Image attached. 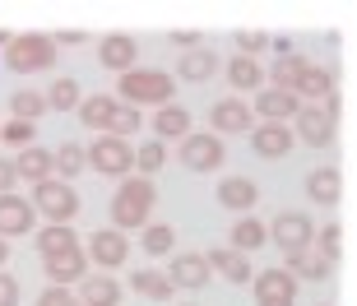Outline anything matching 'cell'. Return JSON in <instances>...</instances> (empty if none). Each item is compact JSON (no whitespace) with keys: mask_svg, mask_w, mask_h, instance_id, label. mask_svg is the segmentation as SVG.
Wrapping results in <instances>:
<instances>
[{"mask_svg":"<svg viewBox=\"0 0 357 306\" xmlns=\"http://www.w3.org/2000/svg\"><path fill=\"white\" fill-rule=\"evenodd\" d=\"M153 204H158V186L149 176H126L112 195V227L116 232H135V227L153 223Z\"/></svg>","mask_w":357,"mask_h":306,"instance_id":"6da1fadb","label":"cell"},{"mask_svg":"<svg viewBox=\"0 0 357 306\" xmlns=\"http://www.w3.org/2000/svg\"><path fill=\"white\" fill-rule=\"evenodd\" d=\"M116 102H126V107H135V112H144V107H153V112H158V107H167L172 102V75H167V70H149V66H135V70H126V75H121L116 79Z\"/></svg>","mask_w":357,"mask_h":306,"instance_id":"7a4b0ae2","label":"cell"},{"mask_svg":"<svg viewBox=\"0 0 357 306\" xmlns=\"http://www.w3.org/2000/svg\"><path fill=\"white\" fill-rule=\"evenodd\" d=\"M5 66L14 75H47L56 66V42L52 33H14L5 47Z\"/></svg>","mask_w":357,"mask_h":306,"instance_id":"3957f363","label":"cell"},{"mask_svg":"<svg viewBox=\"0 0 357 306\" xmlns=\"http://www.w3.org/2000/svg\"><path fill=\"white\" fill-rule=\"evenodd\" d=\"M33 213L38 218H47V223H61V227H75V218H79V195H75V186L70 181H42V186H33Z\"/></svg>","mask_w":357,"mask_h":306,"instance_id":"277c9868","label":"cell"},{"mask_svg":"<svg viewBox=\"0 0 357 306\" xmlns=\"http://www.w3.org/2000/svg\"><path fill=\"white\" fill-rule=\"evenodd\" d=\"M84 158H89L93 172L116 176V181H126V176L135 172V148H130V139H116V135H98V139L84 148Z\"/></svg>","mask_w":357,"mask_h":306,"instance_id":"5b68a950","label":"cell"},{"mask_svg":"<svg viewBox=\"0 0 357 306\" xmlns=\"http://www.w3.org/2000/svg\"><path fill=\"white\" fill-rule=\"evenodd\" d=\"M176 162H181L185 172H218L227 162V148L213 130H190L181 139V148H176Z\"/></svg>","mask_w":357,"mask_h":306,"instance_id":"8992f818","label":"cell"},{"mask_svg":"<svg viewBox=\"0 0 357 306\" xmlns=\"http://www.w3.org/2000/svg\"><path fill=\"white\" fill-rule=\"evenodd\" d=\"M269 241H274L278 251L288 255V251H306L311 241H316V223H311V213L302 209H278V218L265 227Z\"/></svg>","mask_w":357,"mask_h":306,"instance_id":"52a82bcc","label":"cell"},{"mask_svg":"<svg viewBox=\"0 0 357 306\" xmlns=\"http://www.w3.org/2000/svg\"><path fill=\"white\" fill-rule=\"evenodd\" d=\"M84 260L98 269H121L130 260V237L116 232V227H98L89 241H84Z\"/></svg>","mask_w":357,"mask_h":306,"instance_id":"ba28073f","label":"cell"},{"mask_svg":"<svg viewBox=\"0 0 357 306\" xmlns=\"http://www.w3.org/2000/svg\"><path fill=\"white\" fill-rule=\"evenodd\" d=\"M251 283H255V306H297V279L283 265L251 274Z\"/></svg>","mask_w":357,"mask_h":306,"instance_id":"9c48e42d","label":"cell"},{"mask_svg":"<svg viewBox=\"0 0 357 306\" xmlns=\"http://www.w3.org/2000/svg\"><path fill=\"white\" fill-rule=\"evenodd\" d=\"M297 130H292V139H302V144H311V148H330L334 144V135H339V121L330 116V112H320V107H306L302 102V112H297Z\"/></svg>","mask_w":357,"mask_h":306,"instance_id":"30bf717a","label":"cell"},{"mask_svg":"<svg viewBox=\"0 0 357 306\" xmlns=\"http://www.w3.org/2000/svg\"><path fill=\"white\" fill-rule=\"evenodd\" d=\"M209 125H213V135L223 139V135H246V125H255V112H251V102L246 98H218V102L209 107Z\"/></svg>","mask_w":357,"mask_h":306,"instance_id":"8fae6325","label":"cell"},{"mask_svg":"<svg viewBox=\"0 0 357 306\" xmlns=\"http://www.w3.org/2000/svg\"><path fill=\"white\" fill-rule=\"evenodd\" d=\"M251 112H255L260 121H269V125H288V121L302 112V98L288 93V89H269V84H265V89L255 93Z\"/></svg>","mask_w":357,"mask_h":306,"instance_id":"7c38bea8","label":"cell"},{"mask_svg":"<svg viewBox=\"0 0 357 306\" xmlns=\"http://www.w3.org/2000/svg\"><path fill=\"white\" fill-rule=\"evenodd\" d=\"M98 66H107L121 79L126 70L139 66V42H135L130 33H107V38L98 42Z\"/></svg>","mask_w":357,"mask_h":306,"instance_id":"4fadbf2b","label":"cell"},{"mask_svg":"<svg viewBox=\"0 0 357 306\" xmlns=\"http://www.w3.org/2000/svg\"><path fill=\"white\" fill-rule=\"evenodd\" d=\"M42 274L52 279V288H75V283L89 274L84 246H70V251H61V255H47V260H42Z\"/></svg>","mask_w":357,"mask_h":306,"instance_id":"5bb4252c","label":"cell"},{"mask_svg":"<svg viewBox=\"0 0 357 306\" xmlns=\"http://www.w3.org/2000/svg\"><path fill=\"white\" fill-rule=\"evenodd\" d=\"M33 223H38V213H33V204H28L19 190H14V195H0V241L28 237Z\"/></svg>","mask_w":357,"mask_h":306,"instance_id":"9a60e30c","label":"cell"},{"mask_svg":"<svg viewBox=\"0 0 357 306\" xmlns=\"http://www.w3.org/2000/svg\"><path fill=\"white\" fill-rule=\"evenodd\" d=\"M292 144H297V139H292V125H269V121L251 125V148L269 162H283L292 153Z\"/></svg>","mask_w":357,"mask_h":306,"instance_id":"2e32d148","label":"cell"},{"mask_svg":"<svg viewBox=\"0 0 357 306\" xmlns=\"http://www.w3.org/2000/svg\"><path fill=\"white\" fill-rule=\"evenodd\" d=\"M167 283H172V288H185V293H199V288H209V265H204V255H199V251L172 255Z\"/></svg>","mask_w":357,"mask_h":306,"instance_id":"e0dca14e","label":"cell"},{"mask_svg":"<svg viewBox=\"0 0 357 306\" xmlns=\"http://www.w3.org/2000/svg\"><path fill=\"white\" fill-rule=\"evenodd\" d=\"M75 288H79V293H75L79 306H121V297H126V288H121L112 274H84Z\"/></svg>","mask_w":357,"mask_h":306,"instance_id":"ac0fdd59","label":"cell"},{"mask_svg":"<svg viewBox=\"0 0 357 306\" xmlns=\"http://www.w3.org/2000/svg\"><path fill=\"white\" fill-rule=\"evenodd\" d=\"M218 204L232 213H251L260 204V186H255L251 176H223L218 181Z\"/></svg>","mask_w":357,"mask_h":306,"instance_id":"d6986e66","label":"cell"},{"mask_svg":"<svg viewBox=\"0 0 357 306\" xmlns=\"http://www.w3.org/2000/svg\"><path fill=\"white\" fill-rule=\"evenodd\" d=\"M306 200H316V204H339V200H344V172H339L334 162H320L316 172L306 176Z\"/></svg>","mask_w":357,"mask_h":306,"instance_id":"ffe728a7","label":"cell"},{"mask_svg":"<svg viewBox=\"0 0 357 306\" xmlns=\"http://www.w3.org/2000/svg\"><path fill=\"white\" fill-rule=\"evenodd\" d=\"M149 130H153V139H158V144H167V139H176V144H181L185 135H190V112H185V107H176V102H167V107H158V112H153Z\"/></svg>","mask_w":357,"mask_h":306,"instance_id":"44dd1931","label":"cell"},{"mask_svg":"<svg viewBox=\"0 0 357 306\" xmlns=\"http://www.w3.org/2000/svg\"><path fill=\"white\" fill-rule=\"evenodd\" d=\"M204 265H209V274H223L227 283H246L255 274L251 260H246L241 251H232V246H213V251L204 255Z\"/></svg>","mask_w":357,"mask_h":306,"instance_id":"7402d4cb","label":"cell"},{"mask_svg":"<svg viewBox=\"0 0 357 306\" xmlns=\"http://www.w3.org/2000/svg\"><path fill=\"white\" fill-rule=\"evenodd\" d=\"M14 172H19V181H28V186H42V181H52V148H38L28 144L19 148V158H14Z\"/></svg>","mask_w":357,"mask_h":306,"instance_id":"603a6c76","label":"cell"},{"mask_svg":"<svg viewBox=\"0 0 357 306\" xmlns=\"http://www.w3.org/2000/svg\"><path fill=\"white\" fill-rule=\"evenodd\" d=\"M223 75H227V89H241V93H260L265 89V66L251 61V56H232L223 66Z\"/></svg>","mask_w":357,"mask_h":306,"instance_id":"cb8c5ba5","label":"cell"},{"mask_svg":"<svg viewBox=\"0 0 357 306\" xmlns=\"http://www.w3.org/2000/svg\"><path fill=\"white\" fill-rule=\"evenodd\" d=\"M213 75H218V52H209V47L181 52V61H176V79H185V84H209Z\"/></svg>","mask_w":357,"mask_h":306,"instance_id":"d4e9b609","label":"cell"},{"mask_svg":"<svg viewBox=\"0 0 357 306\" xmlns=\"http://www.w3.org/2000/svg\"><path fill=\"white\" fill-rule=\"evenodd\" d=\"M306 66H311V61H306L302 52H283V56H274V66L265 70V84H269V89H288V93H292Z\"/></svg>","mask_w":357,"mask_h":306,"instance_id":"484cf974","label":"cell"},{"mask_svg":"<svg viewBox=\"0 0 357 306\" xmlns=\"http://www.w3.org/2000/svg\"><path fill=\"white\" fill-rule=\"evenodd\" d=\"M112 112H116V93H93V98H79V107H75L79 125H89V130H98V135H107V121H112Z\"/></svg>","mask_w":357,"mask_h":306,"instance_id":"4316f807","label":"cell"},{"mask_svg":"<svg viewBox=\"0 0 357 306\" xmlns=\"http://www.w3.org/2000/svg\"><path fill=\"white\" fill-rule=\"evenodd\" d=\"M292 93L302 98L306 107H316V102H325V98L334 93V70L306 66V70H302V79H297V89H292Z\"/></svg>","mask_w":357,"mask_h":306,"instance_id":"83f0119b","label":"cell"},{"mask_svg":"<svg viewBox=\"0 0 357 306\" xmlns=\"http://www.w3.org/2000/svg\"><path fill=\"white\" fill-rule=\"evenodd\" d=\"M227 246H232V251H241V255H251V251H260V246H265L269 241V232H265V223H260V218H251V213H241L237 223H232V232H227Z\"/></svg>","mask_w":357,"mask_h":306,"instance_id":"f1b7e54d","label":"cell"},{"mask_svg":"<svg viewBox=\"0 0 357 306\" xmlns=\"http://www.w3.org/2000/svg\"><path fill=\"white\" fill-rule=\"evenodd\" d=\"M283 269H288L292 279H311V283L330 279V265L316 255V246H306V251H288V255H283Z\"/></svg>","mask_w":357,"mask_h":306,"instance_id":"f546056e","label":"cell"},{"mask_svg":"<svg viewBox=\"0 0 357 306\" xmlns=\"http://www.w3.org/2000/svg\"><path fill=\"white\" fill-rule=\"evenodd\" d=\"M130 288L139 297H149V302H172V293H176L162 269H135V274H130Z\"/></svg>","mask_w":357,"mask_h":306,"instance_id":"4dcf8cb0","label":"cell"},{"mask_svg":"<svg viewBox=\"0 0 357 306\" xmlns=\"http://www.w3.org/2000/svg\"><path fill=\"white\" fill-rule=\"evenodd\" d=\"M33 241H38V255L47 260V255H61V251H70V246H79V232H75V227H61V223H47Z\"/></svg>","mask_w":357,"mask_h":306,"instance_id":"1f68e13d","label":"cell"},{"mask_svg":"<svg viewBox=\"0 0 357 306\" xmlns=\"http://www.w3.org/2000/svg\"><path fill=\"white\" fill-rule=\"evenodd\" d=\"M84 167H89L84 144H61V148H52V172H56V181H75Z\"/></svg>","mask_w":357,"mask_h":306,"instance_id":"d6a6232c","label":"cell"},{"mask_svg":"<svg viewBox=\"0 0 357 306\" xmlns=\"http://www.w3.org/2000/svg\"><path fill=\"white\" fill-rule=\"evenodd\" d=\"M10 112H14V121L38 125V121L47 116V98H42L38 89H14V93H10Z\"/></svg>","mask_w":357,"mask_h":306,"instance_id":"836d02e7","label":"cell"},{"mask_svg":"<svg viewBox=\"0 0 357 306\" xmlns=\"http://www.w3.org/2000/svg\"><path fill=\"white\" fill-rule=\"evenodd\" d=\"M47 112H75V107H79V79H70V75H61V79H52L47 84Z\"/></svg>","mask_w":357,"mask_h":306,"instance_id":"e575fe53","label":"cell"},{"mask_svg":"<svg viewBox=\"0 0 357 306\" xmlns=\"http://www.w3.org/2000/svg\"><path fill=\"white\" fill-rule=\"evenodd\" d=\"M311 246H316V255L334 269L339 260H344V223H325L316 232V241H311Z\"/></svg>","mask_w":357,"mask_h":306,"instance_id":"d590c367","label":"cell"},{"mask_svg":"<svg viewBox=\"0 0 357 306\" xmlns=\"http://www.w3.org/2000/svg\"><path fill=\"white\" fill-rule=\"evenodd\" d=\"M162 167H167V144L144 139V144L135 148V176H149L153 181V172H162Z\"/></svg>","mask_w":357,"mask_h":306,"instance_id":"8d00e7d4","label":"cell"},{"mask_svg":"<svg viewBox=\"0 0 357 306\" xmlns=\"http://www.w3.org/2000/svg\"><path fill=\"white\" fill-rule=\"evenodd\" d=\"M139 232H144L139 246H144L149 255H172V246H176V227L172 223H144Z\"/></svg>","mask_w":357,"mask_h":306,"instance_id":"74e56055","label":"cell"},{"mask_svg":"<svg viewBox=\"0 0 357 306\" xmlns=\"http://www.w3.org/2000/svg\"><path fill=\"white\" fill-rule=\"evenodd\" d=\"M38 139V125H28V121H0V144H10V148H28Z\"/></svg>","mask_w":357,"mask_h":306,"instance_id":"f35d334b","label":"cell"},{"mask_svg":"<svg viewBox=\"0 0 357 306\" xmlns=\"http://www.w3.org/2000/svg\"><path fill=\"white\" fill-rule=\"evenodd\" d=\"M144 125V112H135V107L116 102V112H112V121H107V135H116V139H126L130 130H139Z\"/></svg>","mask_w":357,"mask_h":306,"instance_id":"ab89813d","label":"cell"},{"mask_svg":"<svg viewBox=\"0 0 357 306\" xmlns=\"http://www.w3.org/2000/svg\"><path fill=\"white\" fill-rule=\"evenodd\" d=\"M38 306H79V297H75V288H42L38 293Z\"/></svg>","mask_w":357,"mask_h":306,"instance_id":"60d3db41","label":"cell"},{"mask_svg":"<svg viewBox=\"0 0 357 306\" xmlns=\"http://www.w3.org/2000/svg\"><path fill=\"white\" fill-rule=\"evenodd\" d=\"M232 42H237V56H251V61H255V52H260V47H269L265 33H246V28H241Z\"/></svg>","mask_w":357,"mask_h":306,"instance_id":"b9f144b4","label":"cell"},{"mask_svg":"<svg viewBox=\"0 0 357 306\" xmlns=\"http://www.w3.org/2000/svg\"><path fill=\"white\" fill-rule=\"evenodd\" d=\"M172 42H176V47H185V52H199V47H209V42H204V33H195V28H176Z\"/></svg>","mask_w":357,"mask_h":306,"instance_id":"7bdbcfd3","label":"cell"},{"mask_svg":"<svg viewBox=\"0 0 357 306\" xmlns=\"http://www.w3.org/2000/svg\"><path fill=\"white\" fill-rule=\"evenodd\" d=\"M0 306H19V279L0 269Z\"/></svg>","mask_w":357,"mask_h":306,"instance_id":"ee69618b","label":"cell"},{"mask_svg":"<svg viewBox=\"0 0 357 306\" xmlns=\"http://www.w3.org/2000/svg\"><path fill=\"white\" fill-rule=\"evenodd\" d=\"M19 186V172H14V158H0V195H14Z\"/></svg>","mask_w":357,"mask_h":306,"instance_id":"f6af8a7d","label":"cell"},{"mask_svg":"<svg viewBox=\"0 0 357 306\" xmlns=\"http://www.w3.org/2000/svg\"><path fill=\"white\" fill-rule=\"evenodd\" d=\"M56 47H61V42H66V47H84V42H89V33H79V28H66V33H61V38H52Z\"/></svg>","mask_w":357,"mask_h":306,"instance_id":"bcb514c9","label":"cell"},{"mask_svg":"<svg viewBox=\"0 0 357 306\" xmlns=\"http://www.w3.org/2000/svg\"><path fill=\"white\" fill-rule=\"evenodd\" d=\"M5 260H10V241H0V269H5Z\"/></svg>","mask_w":357,"mask_h":306,"instance_id":"7dc6e473","label":"cell"},{"mask_svg":"<svg viewBox=\"0 0 357 306\" xmlns=\"http://www.w3.org/2000/svg\"><path fill=\"white\" fill-rule=\"evenodd\" d=\"M185 306H199V302H185Z\"/></svg>","mask_w":357,"mask_h":306,"instance_id":"c3c4849f","label":"cell"},{"mask_svg":"<svg viewBox=\"0 0 357 306\" xmlns=\"http://www.w3.org/2000/svg\"><path fill=\"white\" fill-rule=\"evenodd\" d=\"M316 306H320V302H316Z\"/></svg>","mask_w":357,"mask_h":306,"instance_id":"681fc988","label":"cell"}]
</instances>
